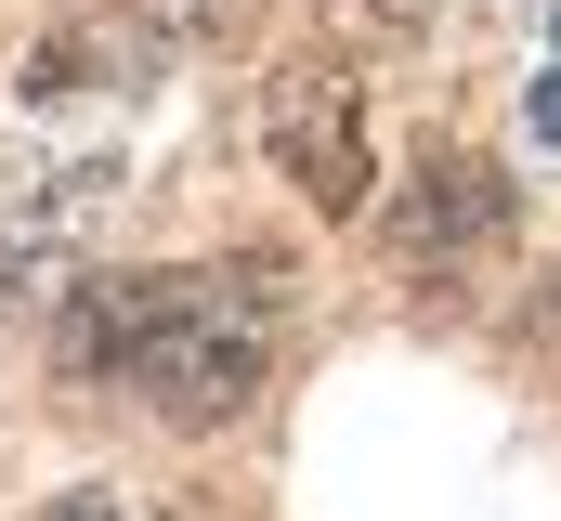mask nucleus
Returning <instances> with one entry per match:
<instances>
[{"label":"nucleus","instance_id":"f257e3e1","mask_svg":"<svg viewBox=\"0 0 561 521\" xmlns=\"http://www.w3.org/2000/svg\"><path fill=\"white\" fill-rule=\"evenodd\" d=\"M275 274L262 260H170V274H105L79 366L131 379L170 430H222L249 417V391L275 379Z\"/></svg>","mask_w":561,"mask_h":521},{"label":"nucleus","instance_id":"f03ea898","mask_svg":"<svg viewBox=\"0 0 561 521\" xmlns=\"http://www.w3.org/2000/svg\"><path fill=\"white\" fill-rule=\"evenodd\" d=\"M262 143H275V170H287L300 209H366V183H379V157H366V92H353L340 66H287L275 105H262Z\"/></svg>","mask_w":561,"mask_h":521},{"label":"nucleus","instance_id":"20e7f679","mask_svg":"<svg viewBox=\"0 0 561 521\" xmlns=\"http://www.w3.org/2000/svg\"><path fill=\"white\" fill-rule=\"evenodd\" d=\"M53 521H144V509H131V496H66Z\"/></svg>","mask_w":561,"mask_h":521},{"label":"nucleus","instance_id":"39448f33","mask_svg":"<svg viewBox=\"0 0 561 521\" xmlns=\"http://www.w3.org/2000/svg\"><path fill=\"white\" fill-rule=\"evenodd\" d=\"M536 143H561V66L536 79Z\"/></svg>","mask_w":561,"mask_h":521},{"label":"nucleus","instance_id":"7ed1b4c3","mask_svg":"<svg viewBox=\"0 0 561 521\" xmlns=\"http://www.w3.org/2000/svg\"><path fill=\"white\" fill-rule=\"evenodd\" d=\"M510 235V170L496 157H419V183H405V248L419 260H457V248H496Z\"/></svg>","mask_w":561,"mask_h":521}]
</instances>
